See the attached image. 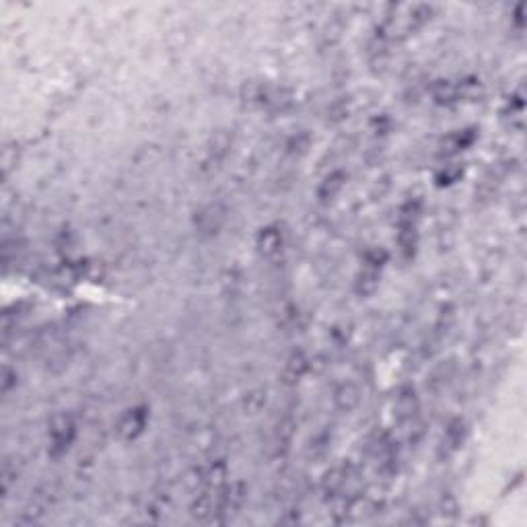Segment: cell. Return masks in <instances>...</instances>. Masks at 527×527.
Listing matches in <instances>:
<instances>
[{
    "label": "cell",
    "mask_w": 527,
    "mask_h": 527,
    "mask_svg": "<svg viewBox=\"0 0 527 527\" xmlns=\"http://www.w3.org/2000/svg\"><path fill=\"white\" fill-rule=\"evenodd\" d=\"M388 251L385 249H381V247H371V249H367L365 251V256H363V266L365 268H373V270H381L383 268V264L388 262Z\"/></svg>",
    "instance_id": "16"
},
{
    "label": "cell",
    "mask_w": 527,
    "mask_h": 527,
    "mask_svg": "<svg viewBox=\"0 0 527 527\" xmlns=\"http://www.w3.org/2000/svg\"><path fill=\"white\" fill-rule=\"evenodd\" d=\"M225 221H227V208L221 202H210L196 212L194 227H196V233L206 239V237H214L223 229Z\"/></svg>",
    "instance_id": "2"
},
{
    "label": "cell",
    "mask_w": 527,
    "mask_h": 527,
    "mask_svg": "<svg viewBox=\"0 0 527 527\" xmlns=\"http://www.w3.org/2000/svg\"><path fill=\"white\" fill-rule=\"evenodd\" d=\"M233 144V136L227 132V130H218L212 138H210V144H208V157L214 159V161H223L227 155H229V148Z\"/></svg>",
    "instance_id": "13"
},
{
    "label": "cell",
    "mask_w": 527,
    "mask_h": 527,
    "mask_svg": "<svg viewBox=\"0 0 527 527\" xmlns=\"http://www.w3.org/2000/svg\"><path fill=\"white\" fill-rule=\"evenodd\" d=\"M462 173H464V169H462L458 163L445 165V169H441V171L437 173V183H439V186H449V183L458 181V179L462 177Z\"/></svg>",
    "instance_id": "19"
},
{
    "label": "cell",
    "mask_w": 527,
    "mask_h": 527,
    "mask_svg": "<svg viewBox=\"0 0 527 527\" xmlns=\"http://www.w3.org/2000/svg\"><path fill=\"white\" fill-rule=\"evenodd\" d=\"M334 402H336V408L338 410H342V412H352V410H357L359 408V404H361V390H359V385H355V383H342L338 390H336V394H334Z\"/></svg>",
    "instance_id": "10"
},
{
    "label": "cell",
    "mask_w": 527,
    "mask_h": 527,
    "mask_svg": "<svg viewBox=\"0 0 527 527\" xmlns=\"http://www.w3.org/2000/svg\"><path fill=\"white\" fill-rule=\"evenodd\" d=\"M293 439V423L291 421H284L282 425H278V431H276V445L280 447H289Z\"/></svg>",
    "instance_id": "20"
},
{
    "label": "cell",
    "mask_w": 527,
    "mask_h": 527,
    "mask_svg": "<svg viewBox=\"0 0 527 527\" xmlns=\"http://www.w3.org/2000/svg\"><path fill=\"white\" fill-rule=\"evenodd\" d=\"M256 245H258V251L266 258V260H274L280 256L282 247H284V237H282V231L278 227H266L258 233V239H256Z\"/></svg>",
    "instance_id": "5"
},
{
    "label": "cell",
    "mask_w": 527,
    "mask_h": 527,
    "mask_svg": "<svg viewBox=\"0 0 527 527\" xmlns=\"http://www.w3.org/2000/svg\"><path fill=\"white\" fill-rule=\"evenodd\" d=\"M433 16V6L431 4H414L408 14H406V31L412 33V31H418L423 29Z\"/></svg>",
    "instance_id": "12"
},
{
    "label": "cell",
    "mask_w": 527,
    "mask_h": 527,
    "mask_svg": "<svg viewBox=\"0 0 527 527\" xmlns=\"http://www.w3.org/2000/svg\"><path fill=\"white\" fill-rule=\"evenodd\" d=\"M307 369H309L307 357H305L301 350L293 352V355L287 359V365H284V369H282V379H284V383H289V385L299 383V381L303 379V375L307 373Z\"/></svg>",
    "instance_id": "9"
},
{
    "label": "cell",
    "mask_w": 527,
    "mask_h": 527,
    "mask_svg": "<svg viewBox=\"0 0 527 527\" xmlns=\"http://www.w3.org/2000/svg\"><path fill=\"white\" fill-rule=\"evenodd\" d=\"M311 146V136L307 132H301V134H295L289 142H287V153L293 155V157H301L307 153V148Z\"/></svg>",
    "instance_id": "15"
},
{
    "label": "cell",
    "mask_w": 527,
    "mask_h": 527,
    "mask_svg": "<svg viewBox=\"0 0 527 527\" xmlns=\"http://www.w3.org/2000/svg\"><path fill=\"white\" fill-rule=\"evenodd\" d=\"M379 272L381 270H373V268H365L359 272L357 280H355V293L359 297H371L377 287H379Z\"/></svg>",
    "instance_id": "11"
},
{
    "label": "cell",
    "mask_w": 527,
    "mask_h": 527,
    "mask_svg": "<svg viewBox=\"0 0 527 527\" xmlns=\"http://www.w3.org/2000/svg\"><path fill=\"white\" fill-rule=\"evenodd\" d=\"M476 140V132L472 128L468 130H458V132H451L447 134L443 140H441V153L443 155H456V153H462L466 148H470Z\"/></svg>",
    "instance_id": "8"
},
{
    "label": "cell",
    "mask_w": 527,
    "mask_h": 527,
    "mask_svg": "<svg viewBox=\"0 0 527 527\" xmlns=\"http://www.w3.org/2000/svg\"><path fill=\"white\" fill-rule=\"evenodd\" d=\"M416 412H418V396H416L414 388H410V385L400 388L394 398V416L400 423H408L416 416Z\"/></svg>",
    "instance_id": "4"
},
{
    "label": "cell",
    "mask_w": 527,
    "mask_h": 527,
    "mask_svg": "<svg viewBox=\"0 0 527 527\" xmlns=\"http://www.w3.org/2000/svg\"><path fill=\"white\" fill-rule=\"evenodd\" d=\"M398 245L400 251L404 254V258H412L418 245V233H416V225H400L398 231Z\"/></svg>",
    "instance_id": "14"
},
{
    "label": "cell",
    "mask_w": 527,
    "mask_h": 527,
    "mask_svg": "<svg viewBox=\"0 0 527 527\" xmlns=\"http://www.w3.org/2000/svg\"><path fill=\"white\" fill-rule=\"evenodd\" d=\"M433 97H435L437 103H451V101L458 99V91H456V87H453L451 82L439 80V82L433 87Z\"/></svg>",
    "instance_id": "17"
},
{
    "label": "cell",
    "mask_w": 527,
    "mask_h": 527,
    "mask_svg": "<svg viewBox=\"0 0 527 527\" xmlns=\"http://www.w3.org/2000/svg\"><path fill=\"white\" fill-rule=\"evenodd\" d=\"M344 183H346V173H344V171H332V173H328V175L322 179L319 188H317V198H319V202H324V204L334 202V200L338 198V194L344 190Z\"/></svg>",
    "instance_id": "7"
},
{
    "label": "cell",
    "mask_w": 527,
    "mask_h": 527,
    "mask_svg": "<svg viewBox=\"0 0 527 527\" xmlns=\"http://www.w3.org/2000/svg\"><path fill=\"white\" fill-rule=\"evenodd\" d=\"M468 437V425L464 418H453L447 429H445V435H443V451L445 456H451L456 451L462 449L464 441Z\"/></svg>",
    "instance_id": "6"
},
{
    "label": "cell",
    "mask_w": 527,
    "mask_h": 527,
    "mask_svg": "<svg viewBox=\"0 0 527 527\" xmlns=\"http://www.w3.org/2000/svg\"><path fill=\"white\" fill-rule=\"evenodd\" d=\"M12 385H16V373H12L10 369H4L2 371V394L6 396Z\"/></svg>",
    "instance_id": "21"
},
{
    "label": "cell",
    "mask_w": 527,
    "mask_h": 527,
    "mask_svg": "<svg viewBox=\"0 0 527 527\" xmlns=\"http://www.w3.org/2000/svg\"><path fill=\"white\" fill-rule=\"evenodd\" d=\"M348 113H350V99L348 97H340L328 107V120L330 122H342L344 117H348Z\"/></svg>",
    "instance_id": "18"
},
{
    "label": "cell",
    "mask_w": 527,
    "mask_h": 527,
    "mask_svg": "<svg viewBox=\"0 0 527 527\" xmlns=\"http://www.w3.org/2000/svg\"><path fill=\"white\" fill-rule=\"evenodd\" d=\"M47 435H49V456L54 460L62 458L70 449V445L76 437L74 421L66 412L54 414L47 425Z\"/></svg>",
    "instance_id": "1"
},
{
    "label": "cell",
    "mask_w": 527,
    "mask_h": 527,
    "mask_svg": "<svg viewBox=\"0 0 527 527\" xmlns=\"http://www.w3.org/2000/svg\"><path fill=\"white\" fill-rule=\"evenodd\" d=\"M146 421H148V410L144 406H136V408L126 410V414L117 421V427H115L120 439L134 441L136 437H140L144 427H146Z\"/></svg>",
    "instance_id": "3"
}]
</instances>
